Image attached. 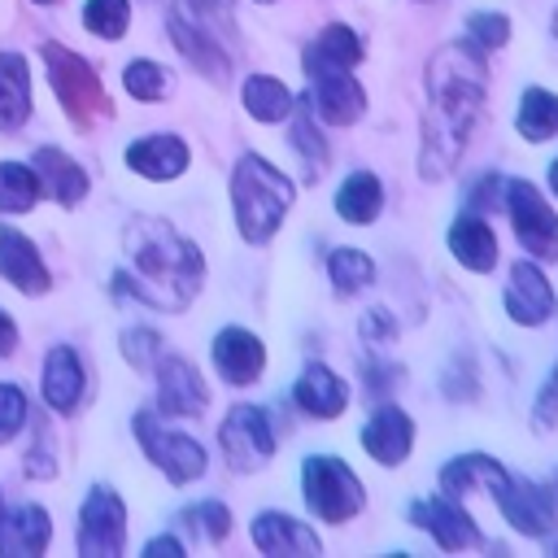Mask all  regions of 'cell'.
Here are the masks:
<instances>
[{"label": "cell", "mask_w": 558, "mask_h": 558, "mask_svg": "<svg viewBox=\"0 0 558 558\" xmlns=\"http://www.w3.org/2000/svg\"><path fill=\"white\" fill-rule=\"evenodd\" d=\"M488 70L475 44H445L427 61V113H423V148H418V174L445 179L484 109Z\"/></svg>", "instance_id": "1"}, {"label": "cell", "mask_w": 558, "mask_h": 558, "mask_svg": "<svg viewBox=\"0 0 558 558\" xmlns=\"http://www.w3.org/2000/svg\"><path fill=\"white\" fill-rule=\"evenodd\" d=\"M449 253H453L458 266H466L475 275H488L497 266V235L480 214H462L449 227Z\"/></svg>", "instance_id": "25"}, {"label": "cell", "mask_w": 558, "mask_h": 558, "mask_svg": "<svg viewBox=\"0 0 558 558\" xmlns=\"http://www.w3.org/2000/svg\"><path fill=\"white\" fill-rule=\"evenodd\" d=\"M554 484H558V480H554Z\"/></svg>", "instance_id": "49"}, {"label": "cell", "mask_w": 558, "mask_h": 558, "mask_svg": "<svg viewBox=\"0 0 558 558\" xmlns=\"http://www.w3.org/2000/svg\"><path fill=\"white\" fill-rule=\"evenodd\" d=\"M310 57H323V61H331V65H357L362 57H366V44L357 39V31L353 26H344V22H331V26H323L318 31V39L305 48Z\"/></svg>", "instance_id": "33"}, {"label": "cell", "mask_w": 558, "mask_h": 558, "mask_svg": "<svg viewBox=\"0 0 558 558\" xmlns=\"http://www.w3.org/2000/svg\"><path fill=\"white\" fill-rule=\"evenodd\" d=\"M554 554H558V541H554Z\"/></svg>", "instance_id": "48"}, {"label": "cell", "mask_w": 558, "mask_h": 558, "mask_svg": "<svg viewBox=\"0 0 558 558\" xmlns=\"http://www.w3.org/2000/svg\"><path fill=\"white\" fill-rule=\"evenodd\" d=\"M244 109H248V118H257V122H283V118H292L296 96H292L288 83H279L275 74H248V78H244Z\"/></svg>", "instance_id": "29"}, {"label": "cell", "mask_w": 558, "mask_h": 558, "mask_svg": "<svg viewBox=\"0 0 558 558\" xmlns=\"http://www.w3.org/2000/svg\"><path fill=\"white\" fill-rule=\"evenodd\" d=\"M410 519L418 523V527H427L432 532V541H436V549H445V554H462V549H471V545H480V532H475V519L458 506V497H427V501H414L410 506Z\"/></svg>", "instance_id": "14"}, {"label": "cell", "mask_w": 558, "mask_h": 558, "mask_svg": "<svg viewBox=\"0 0 558 558\" xmlns=\"http://www.w3.org/2000/svg\"><path fill=\"white\" fill-rule=\"evenodd\" d=\"M501 209L514 227V240L527 253H536L545 262H558V214L549 209L541 187H532L527 179H510L501 187Z\"/></svg>", "instance_id": "7"}, {"label": "cell", "mask_w": 558, "mask_h": 558, "mask_svg": "<svg viewBox=\"0 0 558 558\" xmlns=\"http://www.w3.org/2000/svg\"><path fill=\"white\" fill-rule=\"evenodd\" d=\"M39 57H44V65H48V87H52L61 113H65L78 131H87L92 122H100V118L113 113V105H109V96H105V87H100V74H96V65H92L87 57H78L74 48H65V44H57V39H48V44L39 48Z\"/></svg>", "instance_id": "4"}, {"label": "cell", "mask_w": 558, "mask_h": 558, "mask_svg": "<svg viewBox=\"0 0 558 558\" xmlns=\"http://www.w3.org/2000/svg\"><path fill=\"white\" fill-rule=\"evenodd\" d=\"M257 4H275V0H257Z\"/></svg>", "instance_id": "47"}, {"label": "cell", "mask_w": 558, "mask_h": 558, "mask_svg": "<svg viewBox=\"0 0 558 558\" xmlns=\"http://www.w3.org/2000/svg\"><path fill=\"white\" fill-rule=\"evenodd\" d=\"M31 170L39 174V192H48L57 205H65V209H74L83 196H87V170L70 157V153H61V148H52V144H44V148H35V157H31Z\"/></svg>", "instance_id": "22"}, {"label": "cell", "mask_w": 558, "mask_h": 558, "mask_svg": "<svg viewBox=\"0 0 558 558\" xmlns=\"http://www.w3.org/2000/svg\"><path fill=\"white\" fill-rule=\"evenodd\" d=\"M549 192H554V196H558V157H554V161H549Z\"/></svg>", "instance_id": "45"}, {"label": "cell", "mask_w": 558, "mask_h": 558, "mask_svg": "<svg viewBox=\"0 0 558 558\" xmlns=\"http://www.w3.org/2000/svg\"><path fill=\"white\" fill-rule=\"evenodd\" d=\"M39 392H44L48 410H57V414H74L78 410V401H83V366H78V353L70 344H52L48 349Z\"/></svg>", "instance_id": "24"}, {"label": "cell", "mask_w": 558, "mask_h": 558, "mask_svg": "<svg viewBox=\"0 0 558 558\" xmlns=\"http://www.w3.org/2000/svg\"><path fill=\"white\" fill-rule=\"evenodd\" d=\"M506 318L519 327H541L554 314V288L545 279V270L536 262H510V279L501 292Z\"/></svg>", "instance_id": "12"}, {"label": "cell", "mask_w": 558, "mask_h": 558, "mask_svg": "<svg viewBox=\"0 0 558 558\" xmlns=\"http://www.w3.org/2000/svg\"><path fill=\"white\" fill-rule=\"evenodd\" d=\"M122 357H126L135 371H153L157 357H161V336L148 331V327H131V331L122 336Z\"/></svg>", "instance_id": "37"}, {"label": "cell", "mask_w": 558, "mask_h": 558, "mask_svg": "<svg viewBox=\"0 0 558 558\" xmlns=\"http://www.w3.org/2000/svg\"><path fill=\"white\" fill-rule=\"evenodd\" d=\"M305 74H310L305 105H314V113L327 126H353L366 113V92H362V83L353 78L349 65H331V61L305 52Z\"/></svg>", "instance_id": "8"}, {"label": "cell", "mask_w": 558, "mask_h": 558, "mask_svg": "<svg viewBox=\"0 0 558 558\" xmlns=\"http://www.w3.org/2000/svg\"><path fill=\"white\" fill-rule=\"evenodd\" d=\"M35 4H57V0H35Z\"/></svg>", "instance_id": "46"}, {"label": "cell", "mask_w": 558, "mask_h": 558, "mask_svg": "<svg viewBox=\"0 0 558 558\" xmlns=\"http://www.w3.org/2000/svg\"><path fill=\"white\" fill-rule=\"evenodd\" d=\"M26 392L17 388V384H9V379H0V445L4 440H13L22 427H26Z\"/></svg>", "instance_id": "38"}, {"label": "cell", "mask_w": 558, "mask_h": 558, "mask_svg": "<svg viewBox=\"0 0 558 558\" xmlns=\"http://www.w3.org/2000/svg\"><path fill=\"white\" fill-rule=\"evenodd\" d=\"M183 558V541H174V536H153L148 545H144V558Z\"/></svg>", "instance_id": "43"}, {"label": "cell", "mask_w": 558, "mask_h": 558, "mask_svg": "<svg viewBox=\"0 0 558 558\" xmlns=\"http://www.w3.org/2000/svg\"><path fill=\"white\" fill-rule=\"evenodd\" d=\"M301 493L310 514H318L323 523H349L366 510L362 480L349 471L344 458H331V453H314L301 462Z\"/></svg>", "instance_id": "5"}, {"label": "cell", "mask_w": 558, "mask_h": 558, "mask_svg": "<svg viewBox=\"0 0 558 558\" xmlns=\"http://www.w3.org/2000/svg\"><path fill=\"white\" fill-rule=\"evenodd\" d=\"M501 471H506V466H501V462H493L488 453H462V458L445 462V471H440V488H445L449 497H466V493L488 488Z\"/></svg>", "instance_id": "30"}, {"label": "cell", "mask_w": 558, "mask_h": 558, "mask_svg": "<svg viewBox=\"0 0 558 558\" xmlns=\"http://www.w3.org/2000/svg\"><path fill=\"white\" fill-rule=\"evenodd\" d=\"M466 31H471V44L475 48H501L510 39V17L506 13H471L466 17Z\"/></svg>", "instance_id": "39"}, {"label": "cell", "mask_w": 558, "mask_h": 558, "mask_svg": "<svg viewBox=\"0 0 558 558\" xmlns=\"http://www.w3.org/2000/svg\"><path fill=\"white\" fill-rule=\"evenodd\" d=\"M327 279L340 296H353L366 283H375V262L362 248H331L327 253Z\"/></svg>", "instance_id": "32"}, {"label": "cell", "mask_w": 558, "mask_h": 558, "mask_svg": "<svg viewBox=\"0 0 558 558\" xmlns=\"http://www.w3.org/2000/svg\"><path fill=\"white\" fill-rule=\"evenodd\" d=\"M0 275L17 292H26V296H44L52 288V275H48L35 240L22 235V231H13V227H0Z\"/></svg>", "instance_id": "18"}, {"label": "cell", "mask_w": 558, "mask_h": 558, "mask_svg": "<svg viewBox=\"0 0 558 558\" xmlns=\"http://www.w3.org/2000/svg\"><path fill=\"white\" fill-rule=\"evenodd\" d=\"M170 39H174V48L192 61V70H201L205 78H214V83H222L227 74H231V57H227V48L218 44V35H209L196 17H187L179 4L170 9Z\"/></svg>", "instance_id": "17"}, {"label": "cell", "mask_w": 558, "mask_h": 558, "mask_svg": "<svg viewBox=\"0 0 558 558\" xmlns=\"http://www.w3.org/2000/svg\"><path fill=\"white\" fill-rule=\"evenodd\" d=\"M52 541V519L44 506L22 501L0 514V554L4 558H39Z\"/></svg>", "instance_id": "20"}, {"label": "cell", "mask_w": 558, "mask_h": 558, "mask_svg": "<svg viewBox=\"0 0 558 558\" xmlns=\"http://www.w3.org/2000/svg\"><path fill=\"white\" fill-rule=\"evenodd\" d=\"M183 519H187V523H201V532H205L209 541H222V536L231 532V510H227L222 501H214V497H209V501H196L192 510H183Z\"/></svg>", "instance_id": "40"}, {"label": "cell", "mask_w": 558, "mask_h": 558, "mask_svg": "<svg viewBox=\"0 0 558 558\" xmlns=\"http://www.w3.org/2000/svg\"><path fill=\"white\" fill-rule=\"evenodd\" d=\"M292 401H296V410H305L310 418H336V414H344V405H349V384H344L331 366L310 362V366L296 375V384H292Z\"/></svg>", "instance_id": "23"}, {"label": "cell", "mask_w": 558, "mask_h": 558, "mask_svg": "<svg viewBox=\"0 0 558 558\" xmlns=\"http://www.w3.org/2000/svg\"><path fill=\"white\" fill-rule=\"evenodd\" d=\"M514 131L532 144H545L558 135V92L549 87H527L519 96V113H514Z\"/></svg>", "instance_id": "28"}, {"label": "cell", "mask_w": 558, "mask_h": 558, "mask_svg": "<svg viewBox=\"0 0 558 558\" xmlns=\"http://www.w3.org/2000/svg\"><path fill=\"white\" fill-rule=\"evenodd\" d=\"M31 118V70L22 52H0V131H17Z\"/></svg>", "instance_id": "26"}, {"label": "cell", "mask_w": 558, "mask_h": 558, "mask_svg": "<svg viewBox=\"0 0 558 558\" xmlns=\"http://www.w3.org/2000/svg\"><path fill=\"white\" fill-rule=\"evenodd\" d=\"M388 331H392L388 310H371V314L362 318V336H366V340H379V336H388Z\"/></svg>", "instance_id": "42"}, {"label": "cell", "mask_w": 558, "mask_h": 558, "mask_svg": "<svg viewBox=\"0 0 558 558\" xmlns=\"http://www.w3.org/2000/svg\"><path fill=\"white\" fill-rule=\"evenodd\" d=\"M122 87H126L131 100H161V96L170 92V78H166V70H161L157 61L135 57V61L122 70Z\"/></svg>", "instance_id": "36"}, {"label": "cell", "mask_w": 558, "mask_h": 558, "mask_svg": "<svg viewBox=\"0 0 558 558\" xmlns=\"http://www.w3.org/2000/svg\"><path fill=\"white\" fill-rule=\"evenodd\" d=\"M488 493H493L497 510L506 514V523H510L514 532H523V536H549V532L558 527V510H554V501H549L545 488H536V484H527V480L501 471V475L488 484Z\"/></svg>", "instance_id": "11"}, {"label": "cell", "mask_w": 558, "mask_h": 558, "mask_svg": "<svg viewBox=\"0 0 558 558\" xmlns=\"http://www.w3.org/2000/svg\"><path fill=\"white\" fill-rule=\"evenodd\" d=\"M218 445L231 471L253 475L275 458V432L262 405H231L227 418L218 423Z\"/></svg>", "instance_id": "9"}, {"label": "cell", "mask_w": 558, "mask_h": 558, "mask_svg": "<svg viewBox=\"0 0 558 558\" xmlns=\"http://www.w3.org/2000/svg\"><path fill=\"white\" fill-rule=\"evenodd\" d=\"M214 371L231 384V388H248V384H257V375L266 371V349H262V340L253 336V331H244V327H222L218 336H214Z\"/></svg>", "instance_id": "15"}, {"label": "cell", "mask_w": 558, "mask_h": 558, "mask_svg": "<svg viewBox=\"0 0 558 558\" xmlns=\"http://www.w3.org/2000/svg\"><path fill=\"white\" fill-rule=\"evenodd\" d=\"M362 449L379 466H401L414 449V418L401 405H379L362 427Z\"/></svg>", "instance_id": "16"}, {"label": "cell", "mask_w": 558, "mask_h": 558, "mask_svg": "<svg viewBox=\"0 0 558 558\" xmlns=\"http://www.w3.org/2000/svg\"><path fill=\"white\" fill-rule=\"evenodd\" d=\"M135 436H140L148 462L161 466V475H166L170 484H192V480H201L205 466H209L201 440L187 436V432H174V427L157 423L153 410H140V414H135Z\"/></svg>", "instance_id": "6"}, {"label": "cell", "mask_w": 558, "mask_h": 558, "mask_svg": "<svg viewBox=\"0 0 558 558\" xmlns=\"http://www.w3.org/2000/svg\"><path fill=\"white\" fill-rule=\"evenodd\" d=\"M296 201V183L275 166L266 161L262 153H244L231 170V205H235V227L248 244H266L283 214L292 209Z\"/></svg>", "instance_id": "3"}, {"label": "cell", "mask_w": 558, "mask_h": 558, "mask_svg": "<svg viewBox=\"0 0 558 558\" xmlns=\"http://www.w3.org/2000/svg\"><path fill=\"white\" fill-rule=\"evenodd\" d=\"M253 545L262 549V554H270V558H296V554H323V541L305 527V523H296L292 514H283V510H262V514H253Z\"/></svg>", "instance_id": "21"}, {"label": "cell", "mask_w": 558, "mask_h": 558, "mask_svg": "<svg viewBox=\"0 0 558 558\" xmlns=\"http://www.w3.org/2000/svg\"><path fill=\"white\" fill-rule=\"evenodd\" d=\"M532 414H536V423H541V427H554V423H558V362H554V371L545 375V384H541V392H536Z\"/></svg>", "instance_id": "41"}, {"label": "cell", "mask_w": 558, "mask_h": 558, "mask_svg": "<svg viewBox=\"0 0 558 558\" xmlns=\"http://www.w3.org/2000/svg\"><path fill=\"white\" fill-rule=\"evenodd\" d=\"M379 209H384V183H379L371 170H353V174L340 183V192H336V214H340V222L366 227V222L379 218Z\"/></svg>", "instance_id": "27"}, {"label": "cell", "mask_w": 558, "mask_h": 558, "mask_svg": "<svg viewBox=\"0 0 558 558\" xmlns=\"http://www.w3.org/2000/svg\"><path fill=\"white\" fill-rule=\"evenodd\" d=\"M288 140H292V153H301V157H305V166H310V179H314V170H323V166H327L331 148H327V140H323L318 122L310 118L305 100H296V122H292Z\"/></svg>", "instance_id": "34"}, {"label": "cell", "mask_w": 558, "mask_h": 558, "mask_svg": "<svg viewBox=\"0 0 558 558\" xmlns=\"http://www.w3.org/2000/svg\"><path fill=\"white\" fill-rule=\"evenodd\" d=\"M126 545V506L109 484H92L78 506V554L118 558Z\"/></svg>", "instance_id": "10"}, {"label": "cell", "mask_w": 558, "mask_h": 558, "mask_svg": "<svg viewBox=\"0 0 558 558\" xmlns=\"http://www.w3.org/2000/svg\"><path fill=\"white\" fill-rule=\"evenodd\" d=\"M122 240H126V257L135 270L131 275L118 270L113 288L148 305H161V310H187L205 283L201 248L183 240L166 218H131Z\"/></svg>", "instance_id": "2"}, {"label": "cell", "mask_w": 558, "mask_h": 558, "mask_svg": "<svg viewBox=\"0 0 558 558\" xmlns=\"http://www.w3.org/2000/svg\"><path fill=\"white\" fill-rule=\"evenodd\" d=\"M83 26L100 39H122L131 26V0H87L83 4Z\"/></svg>", "instance_id": "35"}, {"label": "cell", "mask_w": 558, "mask_h": 558, "mask_svg": "<svg viewBox=\"0 0 558 558\" xmlns=\"http://www.w3.org/2000/svg\"><path fill=\"white\" fill-rule=\"evenodd\" d=\"M187 161H192L187 144H183L179 135H170V131H161V135H140V140L126 148V166H131L140 179H148V183H170V179H179V174L187 170Z\"/></svg>", "instance_id": "19"}, {"label": "cell", "mask_w": 558, "mask_h": 558, "mask_svg": "<svg viewBox=\"0 0 558 558\" xmlns=\"http://www.w3.org/2000/svg\"><path fill=\"white\" fill-rule=\"evenodd\" d=\"M153 371H157V410H161V414H179V418L205 414L209 388H205L201 371H196L187 357H179V353L157 357Z\"/></svg>", "instance_id": "13"}, {"label": "cell", "mask_w": 558, "mask_h": 558, "mask_svg": "<svg viewBox=\"0 0 558 558\" xmlns=\"http://www.w3.org/2000/svg\"><path fill=\"white\" fill-rule=\"evenodd\" d=\"M13 349H17V323L0 310V357H9Z\"/></svg>", "instance_id": "44"}, {"label": "cell", "mask_w": 558, "mask_h": 558, "mask_svg": "<svg viewBox=\"0 0 558 558\" xmlns=\"http://www.w3.org/2000/svg\"><path fill=\"white\" fill-rule=\"evenodd\" d=\"M39 196V174L31 166L0 161V214H31Z\"/></svg>", "instance_id": "31"}]
</instances>
